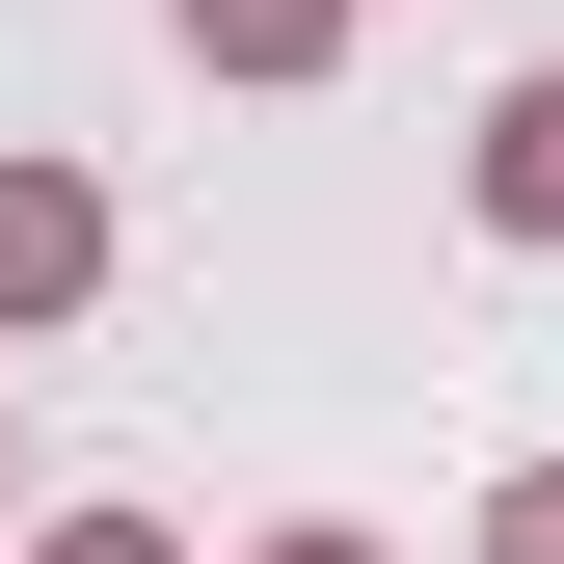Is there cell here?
<instances>
[{
	"label": "cell",
	"mask_w": 564,
	"mask_h": 564,
	"mask_svg": "<svg viewBox=\"0 0 564 564\" xmlns=\"http://www.w3.org/2000/svg\"><path fill=\"white\" fill-rule=\"evenodd\" d=\"M457 188H484V242H564V54H538L484 134H457Z\"/></svg>",
	"instance_id": "cell-2"
},
{
	"label": "cell",
	"mask_w": 564,
	"mask_h": 564,
	"mask_svg": "<svg viewBox=\"0 0 564 564\" xmlns=\"http://www.w3.org/2000/svg\"><path fill=\"white\" fill-rule=\"evenodd\" d=\"M0 484H28V457H0Z\"/></svg>",
	"instance_id": "cell-7"
},
{
	"label": "cell",
	"mask_w": 564,
	"mask_h": 564,
	"mask_svg": "<svg viewBox=\"0 0 564 564\" xmlns=\"http://www.w3.org/2000/svg\"><path fill=\"white\" fill-rule=\"evenodd\" d=\"M484 564H564V457H511V484H484Z\"/></svg>",
	"instance_id": "cell-4"
},
{
	"label": "cell",
	"mask_w": 564,
	"mask_h": 564,
	"mask_svg": "<svg viewBox=\"0 0 564 564\" xmlns=\"http://www.w3.org/2000/svg\"><path fill=\"white\" fill-rule=\"evenodd\" d=\"M28 564H188V538H162V511H54Z\"/></svg>",
	"instance_id": "cell-5"
},
{
	"label": "cell",
	"mask_w": 564,
	"mask_h": 564,
	"mask_svg": "<svg viewBox=\"0 0 564 564\" xmlns=\"http://www.w3.org/2000/svg\"><path fill=\"white\" fill-rule=\"evenodd\" d=\"M162 28L216 54V82H323V54H349V0H162Z\"/></svg>",
	"instance_id": "cell-3"
},
{
	"label": "cell",
	"mask_w": 564,
	"mask_h": 564,
	"mask_svg": "<svg viewBox=\"0 0 564 564\" xmlns=\"http://www.w3.org/2000/svg\"><path fill=\"white\" fill-rule=\"evenodd\" d=\"M269 564H377V538H349V511H296V538H269Z\"/></svg>",
	"instance_id": "cell-6"
},
{
	"label": "cell",
	"mask_w": 564,
	"mask_h": 564,
	"mask_svg": "<svg viewBox=\"0 0 564 564\" xmlns=\"http://www.w3.org/2000/svg\"><path fill=\"white\" fill-rule=\"evenodd\" d=\"M82 296H108V188H82V162H0V349L82 323Z\"/></svg>",
	"instance_id": "cell-1"
}]
</instances>
